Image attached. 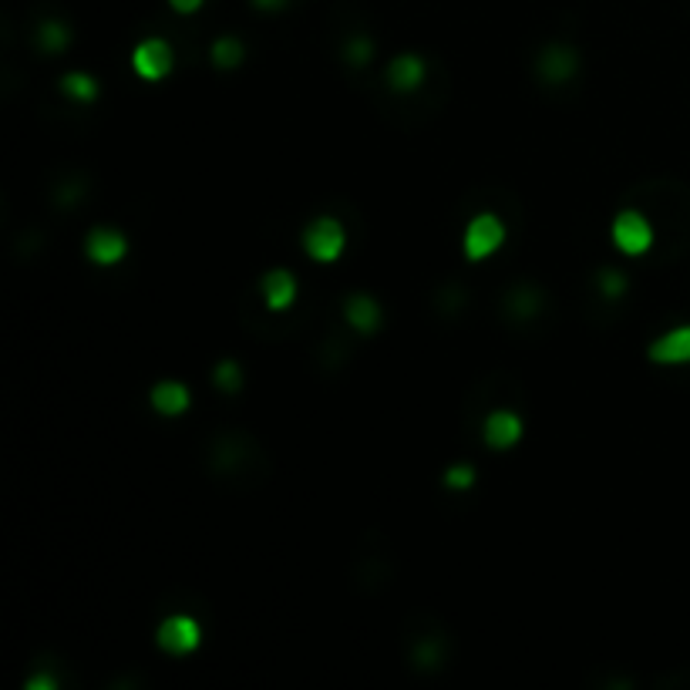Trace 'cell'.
<instances>
[{
  "label": "cell",
  "mask_w": 690,
  "mask_h": 690,
  "mask_svg": "<svg viewBox=\"0 0 690 690\" xmlns=\"http://www.w3.org/2000/svg\"><path fill=\"white\" fill-rule=\"evenodd\" d=\"M502 239H505V226L499 223V216H492V213L475 216L465 229V256L472 263L485 260V256H492L499 250Z\"/></svg>",
  "instance_id": "4"
},
{
  "label": "cell",
  "mask_w": 690,
  "mask_h": 690,
  "mask_svg": "<svg viewBox=\"0 0 690 690\" xmlns=\"http://www.w3.org/2000/svg\"><path fill=\"white\" fill-rule=\"evenodd\" d=\"M519 438H522L519 414H512V411H495V414H489V421H485V441H489L495 452H505V448H512Z\"/></svg>",
  "instance_id": "10"
},
{
  "label": "cell",
  "mask_w": 690,
  "mask_h": 690,
  "mask_svg": "<svg viewBox=\"0 0 690 690\" xmlns=\"http://www.w3.org/2000/svg\"><path fill=\"white\" fill-rule=\"evenodd\" d=\"M61 91L68 98H75V101H95L98 98V85H95V78H88V75H81V71H71V75H64L61 81Z\"/></svg>",
  "instance_id": "17"
},
{
  "label": "cell",
  "mask_w": 690,
  "mask_h": 690,
  "mask_svg": "<svg viewBox=\"0 0 690 690\" xmlns=\"http://www.w3.org/2000/svg\"><path fill=\"white\" fill-rule=\"evenodd\" d=\"M213 381H216L219 388H223L226 394H233V391L239 388V384H243V371H239V367H236L233 361H226V364H219V367H216Z\"/></svg>",
  "instance_id": "20"
},
{
  "label": "cell",
  "mask_w": 690,
  "mask_h": 690,
  "mask_svg": "<svg viewBox=\"0 0 690 690\" xmlns=\"http://www.w3.org/2000/svg\"><path fill=\"white\" fill-rule=\"evenodd\" d=\"M202 640V630L199 623L192 620V616H169V620H162L159 627V647L165 653H176V657H182V653H192L199 647Z\"/></svg>",
  "instance_id": "5"
},
{
  "label": "cell",
  "mask_w": 690,
  "mask_h": 690,
  "mask_svg": "<svg viewBox=\"0 0 690 690\" xmlns=\"http://www.w3.org/2000/svg\"><path fill=\"white\" fill-rule=\"evenodd\" d=\"M209 465H213V472L219 478H229V482H236V485H246V478L250 475H256V478L266 475L260 445H256L253 438L239 435V431L223 435L216 441L213 455H209Z\"/></svg>",
  "instance_id": "1"
},
{
  "label": "cell",
  "mask_w": 690,
  "mask_h": 690,
  "mask_svg": "<svg viewBox=\"0 0 690 690\" xmlns=\"http://www.w3.org/2000/svg\"><path fill=\"white\" fill-rule=\"evenodd\" d=\"M613 243L627 256H640L653 246V226L640 209H623L613 219Z\"/></svg>",
  "instance_id": "3"
},
{
  "label": "cell",
  "mask_w": 690,
  "mask_h": 690,
  "mask_svg": "<svg viewBox=\"0 0 690 690\" xmlns=\"http://www.w3.org/2000/svg\"><path fill=\"white\" fill-rule=\"evenodd\" d=\"M425 81V61L421 58H414V54H401V58H394L388 64V85L394 91H414Z\"/></svg>",
  "instance_id": "12"
},
{
  "label": "cell",
  "mask_w": 690,
  "mask_h": 690,
  "mask_svg": "<svg viewBox=\"0 0 690 690\" xmlns=\"http://www.w3.org/2000/svg\"><path fill=\"white\" fill-rule=\"evenodd\" d=\"M169 4H172V11H179V14H196L202 7V0H169Z\"/></svg>",
  "instance_id": "24"
},
{
  "label": "cell",
  "mask_w": 690,
  "mask_h": 690,
  "mask_svg": "<svg viewBox=\"0 0 690 690\" xmlns=\"http://www.w3.org/2000/svg\"><path fill=\"white\" fill-rule=\"evenodd\" d=\"M452 489H465V485L475 482V472L468 465H458V468H448V478H445Z\"/></svg>",
  "instance_id": "22"
},
{
  "label": "cell",
  "mask_w": 690,
  "mask_h": 690,
  "mask_svg": "<svg viewBox=\"0 0 690 690\" xmlns=\"http://www.w3.org/2000/svg\"><path fill=\"white\" fill-rule=\"evenodd\" d=\"M600 283H603V293L606 297H620L623 290H627V280H623V273H616V270H606L600 276Z\"/></svg>",
  "instance_id": "21"
},
{
  "label": "cell",
  "mask_w": 690,
  "mask_h": 690,
  "mask_svg": "<svg viewBox=\"0 0 690 690\" xmlns=\"http://www.w3.org/2000/svg\"><path fill=\"white\" fill-rule=\"evenodd\" d=\"M260 11H283V7L290 4V0H253Z\"/></svg>",
  "instance_id": "25"
},
{
  "label": "cell",
  "mask_w": 690,
  "mask_h": 690,
  "mask_svg": "<svg viewBox=\"0 0 690 690\" xmlns=\"http://www.w3.org/2000/svg\"><path fill=\"white\" fill-rule=\"evenodd\" d=\"M38 44H41V51L58 54V51H64L71 44V31L61 21H44L38 27Z\"/></svg>",
  "instance_id": "16"
},
{
  "label": "cell",
  "mask_w": 690,
  "mask_h": 690,
  "mask_svg": "<svg viewBox=\"0 0 690 690\" xmlns=\"http://www.w3.org/2000/svg\"><path fill=\"white\" fill-rule=\"evenodd\" d=\"M125 250H128V243H125V236L118 233V229H91V236L85 239L88 260L98 263V266L118 263L125 256Z\"/></svg>",
  "instance_id": "9"
},
{
  "label": "cell",
  "mask_w": 690,
  "mask_h": 690,
  "mask_svg": "<svg viewBox=\"0 0 690 690\" xmlns=\"http://www.w3.org/2000/svg\"><path fill=\"white\" fill-rule=\"evenodd\" d=\"M576 71H579V58L569 44H549L539 54V78L549 81V85H566L569 78H576Z\"/></svg>",
  "instance_id": "7"
},
{
  "label": "cell",
  "mask_w": 690,
  "mask_h": 690,
  "mask_svg": "<svg viewBox=\"0 0 690 690\" xmlns=\"http://www.w3.org/2000/svg\"><path fill=\"white\" fill-rule=\"evenodd\" d=\"M152 408L159 414H169V418H176L189 408V391L182 388L179 381H162L152 388Z\"/></svg>",
  "instance_id": "14"
},
{
  "label": "cell",
  "mask_w": 690,
  "mask_h": 690,
  "mask_svg": "<svg viewBox=\"0 0 690 690\" xmlns=\"http://www.w3.org/2000/svg\"><path fill=\"white\" fill-rule=\"evenodd\" d=\"M213 61L219 64L223 71H233L239 61H243V44L233 41V38H223L213 44Z\"/></svg>",
  "instance_id": "18"
},
{
  "label": "cell",
  "mask_w": 690,
  "mask_h": 690,
  "mask_svg": "<svg viewBox=\"0 0 690 690\" xmlns=\"http://www.w3.org/2000/svg\"><path fill=\"white\" fill-rule=\"evenodd\" d=\"M344 58L351 61V68H364V64L374 58V44L367 38H351L344 48Z\"/></svg>",
  "instance_id": "19"
},
{
  "label": "cell",
  "mask_w": 690,
  "mask_h": 690,
  "mask_svg": "<svg viewBox=\"0 0 690 690\" xmlns=\"http://www.w3.org/2000/svg\"><path fill=\"white\" fill-rule=\"evenodd\" d=\"M344 314H347V324L357 327V330H364V334H371V330L381 327V307H377V300L367 297V293L347 297Z\"/></svg>",
  "instance_id": "13"
},
{
  "label": "cell",
  "mask_w": 690,
  "mask_h": 690,
  "mask_svg": "<svg viewBox=\"0 0 690 690\" xmlns=\"http://www.w3.org/2000/svg\"><path fill=\"white\" fill-rule=\"evenodd\" d=\"M27 687H31V690H54V687H58V677H51V674L31 677V680H27Z\"/></svg>",
  "instance_id": "23"
},
{
  "label": "cell",
  "mask_w": 690,
  "mask_h": 690,
  "mask_svg": "<svg viewBox=\"0 0 690 690\" xmlns=\"http://www.w3.org/2000/svg\"><path fill=\"white\" fill-rule=\"evenodd\" d=\"M344 243H347L344 226H340L337 219H330V216H320L307 229H303V250L314 256L317 263L337 260V256L344 253Z\"/></svg>",
  "instance_id": "2"
},
{
  "label": "cell",
  "mask_w": 690,
  "mask_h": 690,
  "mask_svg": "<svg viewBox=\"0 0 690 690\" xmlns=\"http://www.w3.org/2000/svg\"><path fill=\"white\" fill-rule=\"evenodd\" d=\"M260 290L270 310H287L293 297H297V280H293L290 270H270L260 280Z\"/></svg>",
  "instance_id": "11"
},
{
  "label": "cell",
  "mask_w": 690,
  "mask_h": 690,
  "mask_svg": "<svg viewBox=\"0 0 690 690\" xmlns=\"http://www.w3.org/2000/svg\"><path fill=\"white\" fill-rule=\"evenodd\" d=\"M445 647H448V640H445V633H425L418 643H414V650H411V664L418 667V670H438L441 664H445Z\"/></svg>",
  "instance_id": "15"
},
{
  "label": "cell",
  "mask_w": 690,
  "mask_h": 690,
  "mask_svg": "<svg viewBox=\"0 0 690 690\" xmlns=\"http://www.w3.org/2000/svg\"><path fill=\"white\" fill-rule=\"evenodd\" d=\"M132 64L138 71V78L145 81H162L165 75L172 71V48L159 38H149L142 41L132 54Z\"/></svg>",
  "instance_id": "6"
},
{
  "label": "cell",
  "mask_w": 690,
  "mask_h": 690,
  "mask_svg": "<svg viewBox=\"0 0 690 690\" xmlns=\"http://www.w3.org/2000/svg\"><path fill=\"white\" fill-rule=\"evenodd\" d=\"M647 357H650L653 364H667V367H674V364H690V324L670 330V334L653 340Z\"/></svg>",
  "instance_id": "8"
}]
</instances>
